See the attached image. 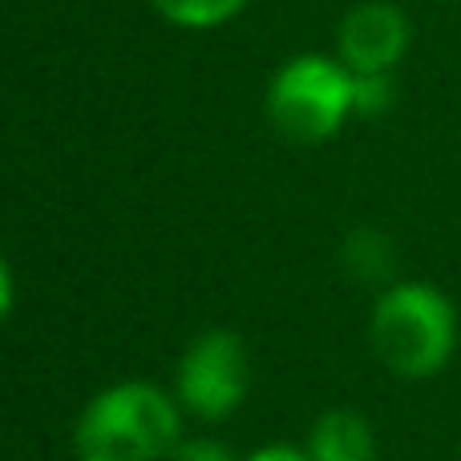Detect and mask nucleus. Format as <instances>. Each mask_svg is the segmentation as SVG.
<instances>
[{
    "label": "nucleus",
    "instance_id": "12",
    "mask_svg": "<svg viewBox=\"0 0 461 461\" xmlns=\"http://www.w3.org/2000/svg\"><path fill=\"white\" fill-rule=\"evenodd\" d=\"M13 300H16V284H13V271H8L5 255H0V320L13 312Z\"/></svg>",
    "mask_w": 461,
    "mask_h": 461
},
{
    "label": "nucleus",
    "instance_id": "3",
    "mask_svg": "<svg viewBox=\"0 0 461 461\" xmlns=\"http://www.w3.org/2000/svg\"><path fill=\"white\" fill-rule=\"evenodd\" d=\"M357 113V73L340 57L300 53L267 86V118L292 142H328Z\"/></svg>",
    "mask_w": 461,
    "mask_h": 461
},
{
    "label": "nucleus",
    "instance_id": "2",
    "mask_svg": "<svg viewBox=\"0 0 461 461\" xmlns=\"http://www.w3.org/2000/svg\"><path fill=\"white\" fill-rule=\"evenodd\" d=\"M368 344L393 376L429 381L457 352L454 300L425 279L384 287L368 316Z\"/></svg>",
    "mask_w": 461,
    "mask_h": 461
},
{
    "label": "nucleus",
    "instance_id": "5",
    "mask_svg": "<svg viewBox=\"0 0 461 461\" xmlns=\"http://www.w3.org/2000/svg\"><path fill=\"white\" fill-rule=\"evenodd\" d=\"M413 45V24L389 0H365L340 21L336 57L352 73H393Z\"/></svg>",
    "mask_w": 461,
    "mask_h": 461
},
{
    "label": "nucleus",
    "instance_id": "9",
    "mask_svg": "<svg viewBox=\"0 0 461 461\" xmlns=\"http://www.w3.org/2000/svg\"><path fill=\"white\" fill-rule=\"evenodd\" d=\"M393 97H397L393 73H357V113L376 118L393 105Z\"/></svg>",
    "mask_w": 461,
    "mask_h": 461
},
{
    "label": "nucleus",
    "instance_id": "11",
    "mask_svg": "<svg viewBox=\"0 0 461 461\" xmlns=\"http://www.w3.org/2000/svg\"><path fill=\"white\" fill-rule=\"evenodd\" d=\"M247 461H312V454L308 449H295V446H263Z\"/></svg>",
    "mask_w": 461,
    "mask_h": 461
},
{
    "label": "nucleus",
    "instance_id": "7",
    "mask_svg": "<svg viewBox=\"0 0 461 461\" xmlns=\"http://www.w3.org/2000/svg\"><path fill=\"white\" fill-rule=\"evenodd\" d=\"M150 5L178 29H219V24L235 21L251 0H150Z\"/></svg>",
    "mask_w": 461,
    "mask_h": 461
},
{
    "label": "nucleus",
    "instance_id": "8",
    "mask_svg": "<svg viewBox=\"0 0 461 461\" xmlns=\"http://www.w3.org/2000/svg\"><path fill=\"white\" fill-rule=\"evenodd\" d=\"M344 259H348V267L357 271L360 279H381L389 276V243H384V235H376V230H357V235L344 243Z\"/></svg>",
    "mask_w": 461,
    "mask_h": 461
},
{
    "label": "nucleus",
    "instance_id": "1",
    "mask_svg": "<svg viewBox=\"0 0 461 461\" xmlns=\"http://www.w3.org/2000/svg\"><path fill=\"white\" fill-rule=\"evenodd\" d=\"M183 441V405L158 384L122 381L102 389L73 425L77 461H162Z\"/></svg>",
    "mask_w": 461,
    "mask_h": 461
},
{
    "label": "nucleus",
    "instance_id": "6",
    "mask_svg": "<svg viewBox=\"0 0 461 461\" xmlns=\"http://www.w3.org/2000/svg\"><path fill=\"white\" fill-rule=\"evenodd\" d=\"M312 461H376L373 425L357 409H328L308 433Z\"/></svg>",
    "mask_w": 461,
    "mask_h": 461
},
{
    "label": "nucleus",
    "instance_id": "4",
    "mask_svg": "<svg viewBox=\"0 0 461 461\" xmlns=\"http://www.w3.org/2000/svg\"><path fill=\"white\" fill-rule=\"evenodd\" d=\"M251 389V357L239 332L211 328L183 352L175 373V397L199 421H227Z\"/></svg>",
    "mask_w": 461,
    "mask_h": 461
},
{
    "label": "nucleus",
    "instance_id": "10",
    "mask_svg": "<svg viewBox=\"0 0 461 461\" xmlns=\"http://www.w3.org/2000/svg\"><path fill=\"white\" fill-rule=\"evenodd\" d=\"M175 461H235V454L211 438H191V441H178Z\"/></svg>",
    "mask_w": 461,
    "mask_h": 461
}]
</instances>
